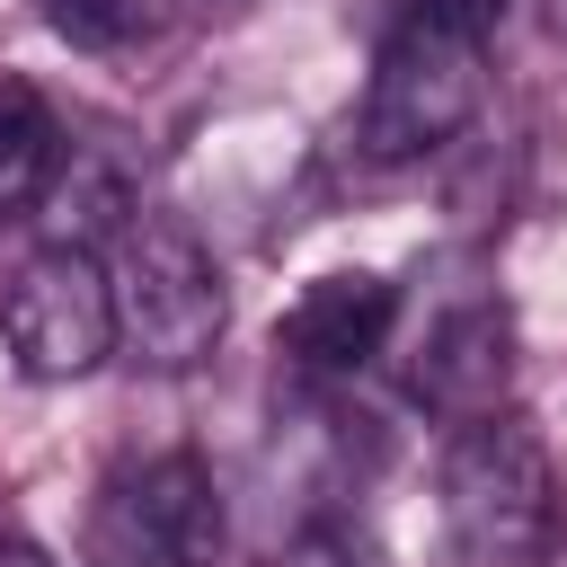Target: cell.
<instances>
[{
  "label": "cell",
  "instance_id": "obj_1",
  "mask_svg": "<svg viewBox=\"0 0 567 567\" xmlns=\"http://www.w3.org/2000/svg\"><path fill=\"white\" fill-rule=\"evenodd\" d=\"M478 106H487V0H408L372 53L354 151L372 168L434 159L478 124Z\"/></svg>",
  "mask_w": 567,
  "mask_h": 567
},
{
  "label": "cell",
  "instance_id": "obj_2",
  "mask_svg": "<svg viewBox=\"0 0 567 567\" xmlns=\"http://www.w3.org/2000/svg\"><path fill=\"white\" fill-rule=\"evenodd\" d=\"M443 540L461 567H549L558 549V470L549 443L496 408L470 416L443 452Z\"/></svg>",
  "mask_w": 567,
  "mask_h": 567
},
{
  "label": "cell",
  "instance_id": "obj_3",
  "mask_svg": "<svg viewBox=\"0 0 567 567\" xmlns=\"http://www.w3.org/2000/svg\"><path fill=\"white\" fill-rule=\"evenodd\" d=\"M106 292H115V346H133V363H151V372L213 363V346L230 328V284H221L213 248L168 213H124Z\"/></svg>",
  "mask_w": 567,
  "mask_h": 567
},
{
  "label": "cell",
  "instance_id": "obj_4",
  "mask_svg": "<svg viewBox=\"0 0 567 567\" xmlns=\"http://www.w3.org/2000/svg\"><path fill=\"white\" fill-rule=\"evenodd\" d=\"M97 567H213L221 558V487L195 452H142L106 470L89 514Z\"/></svg>",
  "mask_w": 567,
  "mask_h": 567
},
{
  "label": "cell",
  "instance_id": "obj_5",
  "mask_svg": "<svg viewBox=\"0 0 567 567\" xmlns=\"http://www.w3.org/2000/svg\"><path fill=\"white\" fill-rule=\"evenodd\" d=\"M0 337L18 354L27 381H89L115 354V292H106V257H89L80 239L35 248L9 292H0Z\"/></svg>",
  "mask_w": 567,
  "mask_h": 567
},
{
  "label": "cell",
  "instance_id": "obj_6",
  "mask_svg": "<svg viewBox=\"0 0 567 567\" xmlns=\"http://www.w3.org/2000/svg\"><path fill=\"white\" fill-rule=\"evenodd\" d=\"M408 390L416 408L470 425V416H496L514 399V319L505 301H461L443 310L425 337H416V363H408Z\"/></svg>",
  "mask_w": 567,
  "mask_h": 567
},
{
  "label": "cell",
  "instance_id": "obj_7",
  "mask_svg": "<svg viewBox=\"0 0 567 567\" xmlns=\"http://www.w3.org/2000/svg\"><path fill=\"white\" fill-rule=\"evenodd\" d=\"M390 328H399V284L372 275V266H337V275L301 284V301L284 310L275 346H284L301 372L346 381V372H363V363L390 346Z\"/></svg>",
  "mask_w": 567,
  "mask_h": 567
},
{
  "label": "cell",
  "instance_id": "obj_8",
  "mask_svg": "<svg viewBox=\"0 0 567 567\" xmlns=\"http://www.w3.org/2000/svg\"><path fill=\"white\" fill-rule=\"evenodd\" d=\"M62 159H71V142H62V115L44 106V89L0 71V221L35 213L62 177Z\"/></svg>",
  "mask_w": 567,
  "mask_h": 567
},
{
  "label": "cell",
  "instance_id": "obj_9",
  "mask_svg": "<svg viewBox=\"0 0 567 567\" xmlns=\"http://www.w3.org/2000/svg\"><path fill=\"white\" fill-rule=\"evenodd\" d=\"M44 27L80 53H124L142 27H151V0H35Z\"/></svg>",
  "mask_w": 567,
  "mask_h": 567
},
{
  "label": "cell",
  "instance_id": "obj_10",
  "mask_svg": "<svg viewBox=\"0 0 567 567\" xmlns=\"http://www.w3.org/2000/svg\"><path fill=\"white\" fill-rule=\"evenodd\" d=\"M275 567H372V540H363L354 523H337V514H310V523L275 549Z\"/></svg>",
  "mask_w": 567,
  "mask_h": 567
},
{
  "label": "cell",
  "instance_id": "obj_11",
  "mask_svg": "<svg viewBox=\"0 0 567 567\" xmlns=\"http://www.w3.org/2000/svg\"><path fill=\"white\" fill-rule=\"evenodd\" d=\"M540 27H549V35L567 44V0H540Z\"/></svg>",
  "mask_w": 567,
  "mask_h": 567
}]
</instances>
